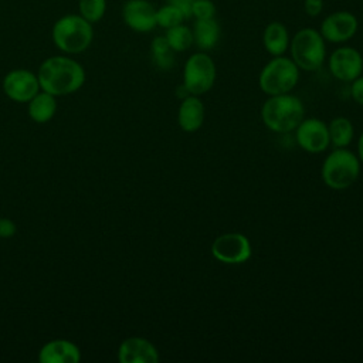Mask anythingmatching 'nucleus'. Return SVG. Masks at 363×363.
Wrapping results in <instances>:
<instances>
[{
    "instance_id": "bb28decb",
    "label": "nucleus",
    "mask_w": 363,
    "mask_h": 363,
    "mask_svg": "<svg viewBox=\"0 0 363 363\" xmlns=\"http://www.w3.org/2000/svg\"><path fill=\"white\" fill-rule=\"evenodd\" d=\"M16 223L10 218H0V238H10L16 234Z\"/></svg>"
},
{
    "instance_id": "0eeeda50",
    "label": "nucleus",
    "mask_w": 363,
    "mask_h": 363,
    "mask_svg": "<svg viewBox=\"0 0 363 363\" xmlns=\"http://www.w3.org/2000/svg\"><path fill=\"white\" fill-rule=\"evenodd\" d=\"M217 77V68L213 58L206 51L191 54L183 67V85L191 95L208 92Z\"/></svg>"
},
{
    "instance_id": "aec40b11",
    "label": "nucleus",
    "mask_w": 363,
    "mask_h": 363,
    "mask_svg": "<svg viewBox=\"0 0 363 363\" xmlns=\"http://www.w3.org/2000/svg\"><path fill=\"white\" fill-rule=\"evenodd\" d=\"M329 139L333 147H347L354 138V126L346 116H336L328 123Z\"/></svg>"
},
{
    "instance_id": "20e7f679",
    "label": "nucleus",
    "mask_w": 363,
    "mask_h": 363,
    "mask_svg": "<svg viewBox=\"0 0 363 363\" xmlns=\"http://www.w3.org/2000/svg\"><path fill=\"white\" fill-rule=\"evenodd\" d=\"M360 164L356 153L347 147H335L322 162V180L332 190H345L357 182Z\"/></svg>"
},
{
    "instance_id": "c85d7f7f",
    "label": "nucleus",
    "mask_w": 363,
    "mask_h": 363,
    "mask_svg": "<svg viewBox=\"0 0 363 363\" xmlns=\"http://www.w3.org/2000/svg\"><path fill=\"white\" fill-rule=\"evenodd\" d=\"M167 3L180 9L186 18L191 17V6H193L194 0H167Z\"/></svg>"
},
{
    "instance_id": "2eb2a0df",
    "label": "nucleus",
    "mask_w": 363,
    "mask_h": 363,
    "mask_svg": "<svg viewBox=\"0 0 363 363\" xmlns=\"http://www.w3.org/2000/svg\"><path fill=\"white\" fill-rule=\"evenodd\" d=\"M206 108L199 95H187L182 99L177 109V123L186 133L197 132L204 122Z\"/></svg>"
},
{
    "instance_id": "9b49d317",
    "label": "nucleus",
    "mask_w": 363,
    "mask_h": 363,
    "mask_svg": "<svg viewBox=\"0 0 363 363\" xmlns=\"http://www.w3.org/2000/svg\"><path fill=\"white\" fill-rule=\"evenodd\" d=\"M40 89L37 74L26 68L11 69L3 79L4 94L16 102H28L40 92Z\"/></svg>"
},
{
    "instance_id": "5701e85b",
    "label": "nucleus",
    "mask_w": 363,
    "mask_h": 363,
    "mask_svg": "<svg viewBox=\"0 0 363 363\" xmlns=\"http://www.w3.org/2000/svg\"><path fill=\"white\" fill-rule=\"evenodd\" d=\"M106 11V0H78V14L91 24L104 18Z\"/></svg>"
},
{
    "instance_id": "393cba45",
    "label": "nucleus",
    "mask_w": 363,
    "mask_h": 363,
    "mask_svg": "<svg viewBox=\"0 0 363 363\" xmlns=\"http://www.w3.org/2000/svg\"><path fill=\"white\" fill-rule=\"evenodd\" d=\"M216 16V6L211 0H194L191 6V17L196 20L211 18Z\"/></svg>"
},
{
    "instance_id": "c756f323",
    "label": "nucleus",
    "mask_w": 363,
    "mask_h": 363,
    "mask_svg": "<svg viewBox=\"0 0 363 363\" xmlns=\"http://www.w3.org/2000/svg\"><path fill=\"white\" fill-rule=\"evenodd\" d=\"M357 157L363 164V132L359 135V139H357Z\"/></svg>"
},
{
    "instance_id": "39448f33",
    "label": "nucleus",
    "mask_w": 363,
    "mask_h": 363,
    "mask_svg": "<svg viewBox=\"0 0 363 363\" xmlns=\"http://www.w3.org/2000/svg\"><path fill=\"white\" fill-rule=\"evenodd\" d=\"M292 61L302 71H318L326 58V44L322 34L311 27L298 30L289 41Z\"/></svg>"
},
{
    "instance_id": "423d86ee",
    "label": "nucleus",
    "mask_w": 363,
    "mask_h": 363,
    "mask_svg": "<svg viewBox=\"0 0 363 363\" xmlns=\"http://www.w3.org/2000/svg\"><path fill=\"white\" fill-rule=\"evenodd\" d=\"M299 68L292 58L285 55L272 57L261 69L258 77L259 89L271 96L291 92L299 81Z\"/></svg>"
},
{
    "instance_id": "f3484780",
    "label": "nucleus",
    "mask_w": 363,
    "mask_h": 363,
    "mask_svg": "<svg viewBox=\"0 0 363 363\" xmlns=\"http://www.w3.org/2000/svg\"><path fill=\"white\" fill-rule=\"evenodd\" d=\"M289 33L281 21H271L267 24L262 34V44L267 52L272 57L284 55L289 48Z\"/></svg>"
},
{
    "instance_id": "4be33fe9",
    "label": "nucleus",
    "mask_w": 363,
    "mask_h": 363,
    "mask_svg": "<svg viewBox=\"0 0 363 363\" xmlns=\"http://www.w3.org/2000/svg\"><path fill=\"white\" fill-rule=\"evenodd\" d=\"M152 58L157 68L170 69L174 65V51L170 48L164 35H157L150 44Z\"/></svg>"
},
{
    "instance_id": "a211bd4d",
    "label": "nucleus",
    "mask_w": 363,
    "mask_h": 363,
    "mask_svg": "<svg viewBox=\"0 0 363 363\" xmlns=\"http://www.w3.org/2000/svg\"><path fill=\"white\" fill-rule=\"evenodd\" d=\"M191 31H193V41L200 51L213 50L217 45L221 35L220 24L214 17L196 20Z\"/></svg>"
},
{
    "instance_id": "a878e982",
    "label": "nucleus",
    "mask_w": 363,
    "mask_h": 363,
    "mask_svg": "<svg viewBox=\"0 0 363 363\" xmlns=\"http://www.w3.org/2000/svg\"><path fill=\"white\" fill-rule=\"evenodd\" d=\"M350 98L363 106V75H359L350 82Z\"/></svg>"
},
{
    "instance_id": "9d476101",
    "label": "nucleus",
    "mask_w": 363,
    "mask_h": 363,
    "mask_svg": "<svg viewBox=\"0 0 363 363\" xmlns=\"http://www.w3.org/2000/svg\"><path fill=\"white\" fill-rule=\"evenodd\" d=\"M328 68L336 79L342 82H352L363 72V57L356 48L343 45L330 54Z\"/></svg>"
},
{
    "instance_id": "ddd939ff",
    "label": "nucleus",
    "mask_w": 363,
    "mask_h": 363,
    "mask_svg": "<svg viewBox=\"0 0 363 363\" xmlns=\"http://www.w3.org/2000/svg\"><path fill=\"white\" fill-rule=\"evenodd\" d=\"M123 23L136 33H149L156 24V9L149 0H126L122 6Z\"/></svg>"
},
{
    "instance_id": "cd10ccee",
    "label": "nucleus",
    "mask_w": 363,
    "mask_h": 363,
    "mask_svg": "<svg viewBox=\"0 0 363 363\" xmlns=\"http://www.w3.org/2000/svg\"><path fill=\"white\" fill-rule=\"evenodd\" d=\"M303 9L309 17H318L323 11V0H305Z\"/></svg>"
},
{
    "instance_id": "b1692460",
    "label": "nucleus",
    "mask_w": 363,
    "mask_h": 363,
    "mask_svg": "<svg viewBox=\"0 0 363 363\" xmlns=\"http://www.w3.org/2000/svg\"><path fill=\"white\" fill-rule=\"evenodd\" d=\"M184 14L180 9L173 4H164L160 9H156V24L163 28H170L173 26L182 24L184 20Z\"/></svg>"
},
{
    "instance_id": "412c9836",
    "label": "nucleus",
    "mask_w": 363,
    "mask_h": 363,
    "mask_svg": "<svg viewBox=\"0 0 363 363\" xmlns=\"http://www.w3.org/2000/svg\"><path fill=\"white\" fill-rule=\"evenodd\" d=\"M164 37L174 52H183L194 44L191 28H189L183 23L173 26L170 28H166Z\"/></svg>"
},
{
    "instance_id": "f03ea898",
    "label": "nucleus",
    "mask_w": 363,
    "mask_h": 363,
    "mask_svg": "<svg viewBox=\"0 0 363 363\" xmlns=\"http://www.w3.org/2000/svg\"><path fill=\"white\" fill-rule=\"evenodd\" d=\"M303 118V102L291 92L271 95L261 106V121L274 133L294 132Z\"/></svg>"
},
{
    "instance_id": "7ed1b4c3",
    "label": "nucleus",
    "mask_w": 363,
    "mask_h": 363,
    "mask_svg": "<svg viewBox=\"0 0 363 363\" xmlns=\"http://www.w3.org/2000/svg\"><path fill=\"white\" fill-rule=\"evenodd\" d=\"M51 40L64 54H81L91 45L94 28L82 16L65 14L52 24Z\"/></svg>"
},
{
    "instance_id": "1a4fd4ad",
    "label": "nucleus",
    "mask_w": 363,
    "mask_h": 363,
    "mask_svg": "<svg viewBox=\"0 0 363 363\" xmlns=\"http://www.w3.org/2000/svg\"><path fill=\"white\" fill-rule=\"evenodd\" d=\"M294 132L298 146L308 153H322L330 146L328 123L319 118H303Z\"/></svg>"
},
{
    "instance_id": "6e6552de",
    "label": "nucleus",
    "mask_w": 363,
    "mask_h": 363,
    "mask_svg": "<svg viewBox=\"0 0 363 363\" xmlns=\"http://www.w3.org/2000/svg\"><path fill=\"white\" fill-rule=\"evenodd\" d=\"M210 251L217 261L228 265L244 264L252 255L251 242L241 233H224L216 237Z\"/></svg>"
},
{
    "instance_id": "4468645a",
    "label": "nucleus",
    "mask_w": 363,
    "mask_h": 363,
    "mask_svg": "<svg viewBox=\"0 0 363 363\" xmlns=\"http://www.w3.org/2000/svg\"><path fill=\"white\" fill-rule=\"evenodd\" d=\"M118 359L121 363H157L160 356L150 340L142 336H130L121 342Z\"/></svg>"
},
{
    "instance_id": "f8f14e48",
    "label": "nucleus",
    "mask_w": 363,
    "mask_h": 363,
    "mask_svg": "<svg viewBox=\"0 0 363 363\" xmlns=\"http://www.w3.org/2000/svg\"><path fill=\"white\" fill-rule=\"evenodd\" d=\"M359 28L357 17L350 11H335L320 23L319 33L325 41L342 44L354 37Z\"/></svg>"
},
{
    "instance_id": "f257e3e1",
    "label": "nucleus",
    "mask_w": 363,
    "mask_h": 363,
    "mask_svg": "<svg viewBox=\"0 0 363 363\" xmlns=\"http://www.w3.org/2000/svg\"><path fill=\"white\" fill-rule=\"evenodd\" d=\"M40 88L54 96L77 92L85 82V69L74 58L52 55L44 60L37 71Z\"/></svg>"
},
{
    "instance_id": "dca6fc26",
    "label": "nucleus",
    "mask_w": 363,
    "mask_h": 363,
    "mask_svg": "<svg viewBox=\"0 0 363 363\" xmlns=\"http://www.w3.org/2000/svg\"><path fill=\"white\" fill-rule=\"evenodd\" d=\"M38 360L41 363H77L81 360V350L71 340L55 339L40 349Z\"/></svg>"
},
{
    "instance_id": "6ab92c4d",
    "label": "nucleus",
    "mask_w": 363,
    "mask_h": 363,
    "mask_svg": "<svg viewBox=\"0 0 363 363\" xmlns=\"http://www.w3.org/2000/svg\"><path fill=\"white\" fill-rule=\"evenodd\" d=\"M28 116L38 123H45L54 118L57 112V101L52 94L38 92L28 101Z\"/></svg>"
}]
</instances>
